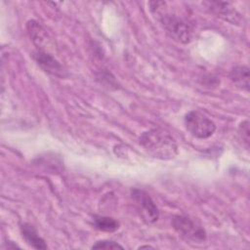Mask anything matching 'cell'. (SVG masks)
I'll list each match as a JSON object with an SVG mask.
<instances>
[{
    "instance_id": "1",
    "label": "cell",
    "mask_w": 250,
    "mask_h": 250,
    "mask_svg": "<svg viewBox=\"0 0 250 250\" xmlns=\"http://www.w3.org/2000/svg\"><path fill=\"white\" fill-rule=\"evenodd\" d=\"M149 9L174 41L182 44L192 41L194 37L193 27L182 17L167 12L165 2H149Z\"/></svg>"
},
{
    "instance_id": "2",
    "label": "cell",
    "mask_w": 250,
    "mask_h": 250,
    "mask_svg": "<svg viewBox=\"0 0 250 250\" xmlns=\"http://www.w3.org/2000/svg\"><path fill=\"white\" fill-rule=\"evenodd\" d=\"M140 145L152 157L168 160L178 154L175 139L162 129H151L144 132L139 139Z\"/></svg>"
},
{
    "instance_id": "3",
    "label": "cell",
    "mask_w": 250,
    "mask_h": 250,
    "mask_svg": "<svg viewBox=\"0 0 250 250\" xmlns=\"http://www.w3.org/2000/svg\"><path fill=\"white\" fill-rule=\"evenodd\" d=\"M172 226L179 235L188 241L201 243L206 239V231L196 219L185 215H177L172 219Z\"/></svg>"
},
{
    "instance_id": "4",
    "label": "cell",
    "mask_w": 250,
    "mask_h": 250,
    "mask_svg": "<svg viewBox=\"0 0 250 250\" xmlns=\"http://www.w3.org/2000/svg\"><path fill=\"white\" fill-rule=\"evenodd\" d=\"M185 126L187 130L197 139H207L211 137L216 125L208 116L198 110H191L185 116Z\"/></svg>"
},
{
    "instance_id": "5",
    "label": "cell",
    "mask_w": 250,
    "mask_h": 250,
    "mask_svg": "<svg viewBox=\"0 0 250 250\" xmlns=\"http://www.w3.org/2000/svg\"><path fill=\"white\" fill-rule=\"evenodd\" d=\"M131 198L138 213L145 222L153 224L158 220V208L148 193H146L145 190L134 188L131 190Z\"/></svg>"
},
{
    "instance_id": "6",
    "label": "cell",
    "mask_w": 250,
    "mask_h": 250,
    "mask_svg": "<svg viewBox=\"0 0 250 250\" xmlns=\"http://www.w3.org/2000/svg\"><path fill=\"white\" fill-rule=\"evenodd\" d=\"M32 57L38 66L45 72L57 77H64L66 75L62 64H61V62L48 52L37 50L33 53Z\"/></svg>"
},
{
    "instance_id": "7",
    "label": "cell",
    "mask_w": 250,
    "mask_h": 250,
    "mask_svg": "<svg viewBox=\"0 0 250 250\" xmlns=\"http://www.w3.org/2000/svg\"><path fill=\"white\" fill-rule=\"evenodd\" d=\"M207 9L217 17L223 19L231 24L240 23L241 17L240 14L228 2H218V1H208L204 2Z\"/></svg>"
},
{
    "instance_id": "8",
    "label": "cell",
    "mask_w": 250,
    "mask_h": 250,
    "mask_svg": "<svg viewBox=\"0 0 250 250\" xmlns=\"http://www.w3.org/2000/svg\"><path fill=\"white\" fill-rule=\"evenodd\" d=\"M27 33L37 47L39 51L46 52V48L51 44V38L47 32V30L36 21H29L26 23Z\"/></svg>"
},
{
    "instance_id": "9",
    "label": "cell",
    "mask_w": 250,
    "mask_h": 250,
    "mask_svg": "<svg viewBox=\"0 0 250 250\" xmlns=\"http://www.w3.org/2000/svg\"><path fill=\"white\" fill-rule=\"evenodd\" d=\"M20 229L22 238L29 246L39 250H44L47 248L44 239L38 234L37 230L34 229L32 225L28 223H21L20 225Z\"/></svg>"
},
{
    "instance_id": "10",
    "label": "cell",
    "mask_w": 250,
    "mask_h": 250,
    "mask_svg": "<svg viewBox=\"0 0 250 250\" xmlns=\"http://www.w3.org/2000/svg\"><path fill=\"white\" fill-rule=\"evenodd\" d=\"M231 81L239 88L249 90V67L246 65L234 66L230 71Z\"/></svg>"
},
{
    "instance_id": "11",
    "label": "cell",
    "mask_w": 250,
    "mask_h": 250,
    "mask_svg": "<svg viewBox=\"0 0 250 250\" xmlns=\"http://www.w3.org/2000/svg\"><path fill=\"white\" fill-rule=\"evenodd\" d=\"M94 227L102 231L112 232L119 229V223L110 217L104 216H95L93 218Z\"/></svg>"
},
{
    "instance_id": "12",
    "label": "cell",
    "mask_w": 250,
    "mask_h": 250,
    "mask_svg": "<svg viewBox=\"0 0 250 250\" xmlns=\"http://www.w3.org/2000/svg\"><path fill=\"white\" fill-rule=\"evenodd\" d=\"M249 122L248 120H244L240 123L238 127V137L240 141L242 142L243 146L246 147V149L249 148Z\"/></svg>"
},
{
    "instance_id": "13",
    "label": "cell",
    "mask_w": 250,
    "mask_h": 250,
    "mask_svg": "<svg viewBox=\"0 0 250 250\" xmlns=\"http://www.w3.org/2000/svg\"><path fill=\"white\" fill-rule=\"evenodd\" d=\"M92 249H123V246L113 240H100L92 246Z\"/></svg>"
},
{
    "instance_id": "14",
    "label": "cell",
    "mask_w": 250,
    "mask_h": 250,
    "mask_svg": "<svg viewBox=\"0 0 250 250\" xmlns=\"http://www.w3.org/2000/svg\"><path fill=\"white\" fill-rule=\"evenodd\" d=\"M139 248H140V249H144V248H153V247H151V246H149V245H145V246H140Z\"/></svg>"
}]
</instances>
